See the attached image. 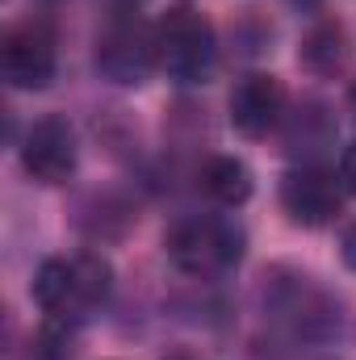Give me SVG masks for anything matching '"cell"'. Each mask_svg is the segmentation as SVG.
Here are the masks:
<instances>
[{
	"label": "cell",
	"instance_id": "1",
	"mask_svg": "<svg viewBox=\"0 0 356 360\" xmlns=\"http://www.w3.org/2000/svg\"><path fill=\"white\" fill-rule=\"evenodd\" d=\"M113 269L109 260L80 252V256H55L46 260L34 276V302L51 314V319H89L92 310L109 297Z\"/></svg>",
	"mask_w": 356,
	"mask_h": 360
},
{
	"label": "cell",
	"instance_id": "12",
	"mask_svg": "<svg viewBox=\"0 0 356 360\" xmlns=\"http://www.w3.org/2000/svg\"><path fill=\"white\" fill-rule=\"evenodd\" d=\"M76 327L80 323H72V319H51L46 314V327L38 335V356L42 360H68L76 352Z\"/></svg>",
	"mask_w": 356,
	"mask_h": 360
},
{
	"label": "cell",
	"instance_id": "15",
	"mask_svg": "<svg viewBox=\"0 0 356 360\" xmlns=\"http://www.w3.org/2000/svg\"><path fill=\"white\" fill-rule=\"evenodd\" d=\"M164 360H205V356H197V352H172V356H164Z\"/></svg>",
	"mask_w": 356,
	"mask_h": 360
},
{
	"label": "cell",
	"instance_id": "6",
	"mask_svg": "<svg viewBox=\"0 0 356 360\" xmlns=\"http://www.w3.org/2000/svg\"><path fill=\"white\" fill-rule=\"evenodd\" d=\"M281 210L298 226H327V222H336V214L344 210V180H340V172H331L319 160L285 172V180H281Z\"/></svg>",
	"mask_w": 356,
	"mask_h": 360
},
{
	"label": "cell",
	"instance_id": "10",
	"mask_svg": "<svg viewBox=\"0 0 356 360\" xmlns=\"http://www.w3.org/2000/svg\"><path fill=\"white\" fill-rule=\"evenodd\" d=\"M302 63L314 76H336L348 63V34L340 21H319L310 25V34L302 38Z\"/></svg>",
	"mask_w": 356,
	"mask_h": 360
},
{
	"label": "cell",
	"instance_id": "13",
	"mask_svg": "<svg viewBox=\"0 0 356 360\" xmlns=\"http://www.w3.org/2000/svg\"><path fill=\"white\" fill-rule=\"evenodd\" d=\"M340 180H344L348 193H356V143H348L344 155H340Z\"/></svg>",
	"mask_w": 356,
	"mask_h": 360
},
{
	"label": "cell",
	"instance_id": "16",
	"mask_svg": "<svg viewBox=\"0 0 356 360\" xmlns=\"http://www.w3.org/2000/svg\"><path fill=\"white\" fill-rule=\"evenodd\" d=\"M348 105H352V113H356V84L348 89Z\"/></svg>",
	"mask_w": 356,
	"mask_h": 360
},
{
	"label": "cell",
	"instance_id": "7",
	"mask_svg": "<svg viewBox=\"0 0 356 360\" xmlns=\"http://www.w3.org/2000/svg\"><path fill=\"white\" fill-rule=\"evenodd\" d=\"M76 130L63 117H38L21 139V168L42 184H63L76 172Z\"/></svg>",
	"mask_w": 356,
	"mask_h": 360
},
{
	"label": "cell",
	"instance_id": "9",
	"mask_svg": "<svg viewBox=\"0 0 356 360\" xmlns=\"http://www.w3.org/2000/svg\"><path fill=\"white\" fill-rule=\"evenodd\" d=\"M197 184H201V193H205L210 201H218V205H243V201L252 197V172H248V164L235 160V155H214V160H205L201 172H197Z\"/></svg>",
	"mask_w": 356,
	"mask_h": 360
},
{
	"label": "cell",
	"instance_id": "5",
	"mask_svg": "<svg viewBox=\"0 0 356 360\" xmlns=\"http://www.w3.org/2000/svg\"><path fill=\"white\" fill-rule=\"evenodd\" d=\"M55 63H59V51H55V30L46 21H21L4 34L0 72L13 89H46L55 80Z\"/></svg>",
	"mask_w": 356,
	"mask_h": 360
},
{
	"label": "cell",
	"instance_id": "3",
	"mask_svg": "<svg viewBox=\"0 0 356 360\" xmlns=\"http://www.w3.org/2000/svg\"><path fill=\"white\" fill-rule=\"evenodd\" d=\"M164 248H168V260L180 272H189V276H218V272L235 269L243 260L248 235L231 218L193 214V218H180L177 226L168 231Z\"/></svg>",
	"mask_w": 356,
	"mask_h": 360
},
{
	"label": "cell",
	"instance_id": "11",
	"mask_svg": "<svg viewBox=\"0 0 356 360\" xmlns=\"http://www.w3.org/2000/svg\"><path fill=\"white\" fill-rule=\"evenodd\" d=\"M331 117H327V109L323 105H306V109H298V117L289 122V151H298V143H306V151H319L323 143H331V134H314V126H327Z\"/></svg>",
	"mask_w": 356,
	"mask_h": 360
},
{
	"label": "cell",
	"instance_id": "2",
	"mask_svg": "<svg viewBox=\"0 0 356 360\" xmlns=\"http://www.w3.org/2000/svg\"><path fill=\"white\" fill-rule=\"evenodd\" d=\"M155 59H160V72L177 84L210 80L218 63V38L210 17L193 4H172L155 21Z\"/></svg>",
	"mask_w": 356,
	"mask_h": 360
},
{
	"label": "cell",
	"instance_id": "14",
	"mask_svg": "<svg viewBox=\"0 0 356 360\" xmlns=\"http://www.w3.org/2000/svg\"><path fill=\"white\" fill-rule=\"evenodd\" d=\"M340 252H344V264H348V269H356V222L344 231V243H340Z\"/></svg>",
	"mask_w": 356,
	"mask_h": 360
},
{
	"label": "cell",
	"instance_id": "8",
	"mask_svg": "<svg viewBox=\"0 0 356 360\" xmlns=\"http://www.w3.org/2000/svg\"><path fill=\"white\" fill-rule=\"evenodd\" d=\"M285 113V84L268 72L243 76L231 92V126L248 139H265Z\"/></svg>",
	"mask_w": 356,
	"mask_h": 360
},
{
	"label": "cell",
	"instance_id": "4",
	"mask_svg": "<svg viewBox=\"0 0 356 360\" xmlns=\"http://www.w3.org/2000/svg\"><path fill=\"white\" fill-rule=\"evenodd\" d=\"M96 68L113 84H143L151 76V68H160L155 25H147L134 8L113 13L96 38Z\"/></svg>",
	"mask_w": 356,
	"mask_h": 360
}]
</instances>
